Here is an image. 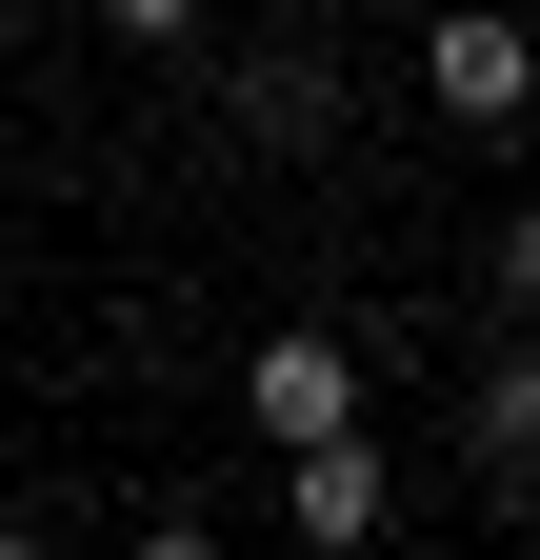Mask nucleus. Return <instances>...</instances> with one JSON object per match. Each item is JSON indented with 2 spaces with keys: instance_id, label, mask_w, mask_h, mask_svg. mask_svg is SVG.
I'll use <instances>...</instances> for the list:
<instances>
[{
  "instance_id": "6",
  "label": "nucleus",
  "mask_w": 540,
  "mask_h": 560,
  "mask_svg": "<svg viewBox=\"0 0 540 560\" xmlns=\"http://www.w3.org/2000/svg\"><path fill=\"white\" fill-rule=\"evenodd\" d=\"M481 280H501V301L540 320V200H520V221H501V260H481Z\"/></svg>"
},
{
  "instance_id": "2",
  "label": "nucleus",
  "mask_w": 540,
  "mask_h": 560,
  "mask_svg": "<svg viewBox=\"0 0 540 560\" xmlns=\"http://www.w3.org/2000/svg\"><path fill=\"white\" fill-rule=\"evenodd\" d=\"M240 420H260V441H341V420H361V361H341V340H260V361H240Z\"/></svg>"
},
{
  "instance_id": "3",
  "label": "nucleus",
  "mask_w": 540,
  "mask_h": 560,
  "mask_svg": "<svg viewBox=\"0 0 540 560\" xmlns=\"http://www.w3.org/2000/svg\"><path fill=\"white\" fill-rule=\"evenodd\" d=\"M281 521H301V540H380V441H361V420H341V441H301Z\"/></svg>"
},
{
  "instance_id": "7",
  "label": "nucleus",
  "mask_w": 540,
  "mask_h": 560,
  "mask_svg": "<svg viewBox=\"0 0 540 560\" xmlns=\"http://www.w3.org/2000/svg\"><path fill=\"white\" fill-rule=\"evenodd\" d=\"M101 40H200V0H101Z\"/></svg>"
},
{
  "instance_id": "1",
  "label": "nucleus",
  "mask_w": 540,
  "mask_h": 560,
  "mask_svg": "<svg viewBox=\"0 0 540 560\" xmlns=\"http://www.w3.org/2000/svg\"><path fill=\"white\" fill-rule=\"evenodd\" d=\"M421 81H441V120H481V140H501V120H540V40H520V21H481V0H460V21L421 40Z\"/></svg>"
},
{
  "instance_id": "5",
  "label": "nucleus",
  "mask_w": 540,
  "mask_h": 560,
  "mask_svg": "<svg viewBox=\"0 0 540 560\" xmlns=\"http://www.w3.org/2000/svg\"><path fill=\"white\" fill-rule=\"evenodd\" d=\"M320 120H341V81H320V60H240V140H281V161H301Z\"/></svg>"
},
{
  "instance_id": "4",
  "label": "nucleus",
  "mask_w": 540,
  "mask_h": 560,
  "mask_svg": "<svg viewBox=\"0 0 540 560\" xmlns=\"http://www.w3.org/2000/svg\"><path fill=\"white\" fill-rule=\"evenodd\" d=\"M460 441H481V480H540V340H520L481 400H460Z\"/></svg>"
}]
</instances>
